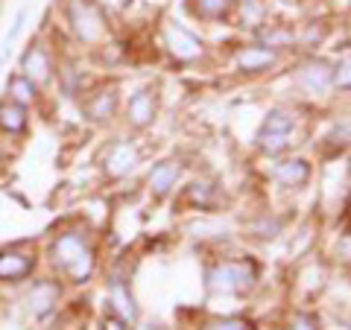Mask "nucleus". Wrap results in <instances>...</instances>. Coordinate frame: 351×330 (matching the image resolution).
<instances>
[{
	"instance_id": "obj_1",
	"label": "nucleus",
	"mask_w": 351,
	"mask_h": 330,
	"mask_svg": "<svg viewBox=\"0 0 351 330\" xmlns=\"http://www.w3.org/2000/svg\"><path fill=\"white\" fill-rule=\"evenodd\" d=\"M255 278H258V269H255V263H249V260H226L205 272L208 290L223 292V295L246 292L252 283H255Z\"/></svg>"
},
{
	"instance_id": "obj_2",
	"label": "nucleus",
	"mask_w": 351,
	"mask_h": 330,
	"mask_svg": "<svg viewBox=\"0 0 351 330\" xmlns=\"http://www.w3.org/2000/svg\"><path fill=\"white\" fill-rule=\"evenodd\" d=\"M68 21H71V27L73 32L80 36L85 44H97L103 38V15L97 12V9L88 3V0H71V6H68Z\"/></svg>"
},
{
	"instance_id": "obj_3",
	"label": "nucleus",
	"mask_w": 351,
	"mask_h": 330,
	"mask_svg": "<svg viewBox=\"0 0 351 330\" xmlns=\"http://www.w3.org/2000/svg\"><path fill=\"white\" fill-rule=\"evenodd\" d=\"M164 44H167L170 56L179 62H193L202 56V41L199 36H193L188 27L182 24H167L164 27Z\"/></svg>"
},
{
	"instance_id": "obj_4",
	"label": "nucleus",
	"mask_w": 351,
	"mask_h": 330,
	"mask_svg": "<svg viewBox=\"0 0 351 330\" xmlns=\"http://www.w3.org/2000/svg\"><path fill=\"white\" fill-rule=\"evenodd\" d=\"M331 64L322 62V59H316V62H307L304 68L295 73V85L302 88V91L307 94H322L331 88Z\"/></svg>"
},
{
	"instance_id": "obj_5",
	"label": "nucleus",
	"mask_w": 351,
	"mask_h": 330,
	"mask_svg": "<svg viewBox=\"0 0 351 330\" xmlns=\"http://www.w3.org/2000/svg\"><path fill=\"white\" fill-rule=\"evenodd\" d=\"M88 243H85V237L82 234H76V231H68V234H62L56 243H53V257H56V266L59 269H68L73 266L80 257L88 255Z\"/></svg>"
},
{
	"instance_id": "obj_6",
	"label": "nucleus",
	"mask_w": 351,
	"mask_h": 330,
	"mask_svg": "<svg viewBox=\"0 0 351 330\" xmlns=\"http://www.w3.org/2000/svg\"><path fill=\"white\" fill-rule=\"evenodd\" d=\"M138 164V149L129 144V140H117V144L108 149L106 155V175H112V179H120V175H129L132 170H135Z\"/></svg>"
},
{
	"instance_id": "obj_7",
	"label": "nucleus",
	"mask_w": 351,
	"mask_h": 330,
	"mask_svg": "<svg viewBox=\"0 0 351 330\" xmlns=\"http://www.w3.org/2000/svg\"><path fill=\"white\" fill-rule=\"evenodd\" d=\"M21 71H24V76L29 82H47L50 76H53V64H50V56H47V50L38 47V44H32V47L24 53V59H21Z\"/></svg>"
},
{
	"instance_id": "obj_8",
	"label": "nucleus",
	"mask_w": 351,
	"mask_h": 330,
	"mask_svg": "<svg viewBox=\"0 0 351 330\" xmlns=\"http://www.w3.org/2000/svg\"><path fill=\"white\" fill-rule=\"evenodd\" d=\"M32 257L27 255V251H3L0 255V281H21V278H27V275L32 272Z\"/></svg>"
},
{
	"instance_id": "obj_9",
	"label": "nucleus",
	"mask_w": 351,
	"mask_h": 330,
	"mask_svg": "<svg viewBox=\"0 0 351 330\" xmlns=\"http://www.w3.org/2000/svg\"><path fill=\"white\" fill-rule=\"evenodd\" d=\"M108 301H112L114 313L123 318V322H135L138 318V307H135V299H132L129 287L120 278H114L112 283H108Z\"/></svg>"
},
{
	"instance_id": "obj_10",
	"label": "nucleus",
	"mask_w": 351,
	"mask_h": 330,
	"mask_svg": "<svg viewBox=\"0 0 351 330\" xmlns=\"http://www.w3.org/2000/svg\"><path fill=\"white\" fill-rule=\"evenodd\" d=\"M152 117H156V97L149 91H138L129 100V123L135 129H144L152 123Z\"/></svg>"
},
{
	"instance_id": "obj_11",
	"label": "nucleus",
	"mask_w": 351,
	"mask_h": 330,
	"mask_svg": "<svg viewBox=\"0 0 351 330\" xmlns=\"http://www.w3.org/2000/svg\"><path fill=\"white\" fill-rule=\"evenodd\" d=\"M59 301V287L53 281H38L29 292V310L32 316H47Z\"/></svg>"
},
{
	"instance_id": "obj_12",
	"label": "nucleus",
	"mask_w": 351,
	"mask_h": 330,
	"mask_svg": "<svg viewBox=\"0 0 351 330\" xmlns=\"http://www.w3.org/2000/svg\"><path fill=\"white\" fill-rule=\"evenodd\" d=\"M276 181L284 187H302L307 179H311V164L302 161V158H293V161H284L276 167Z\"/></svg>"
},
{
	"instance_id": "obj_13",
	"label": "nucleus",
	"mask_w": 351,
	"mask_h": 330,
	"mask_svg": "<svg viewBox=\"0 0 351 330\" xmlns=\"http://www.w3.org/2000/svg\"><path fill=\"white\" fill-rule=\"evenodd\" d=\"M237 64L249 73H258V71H267L276 64V50L272 47H246L237 53Z\"/></svg>"
},
{
	"instance_id": "obj_14",
	"label": "nucleus",
	"mask_w": 351,
	"mask_h": 330,
	"mask_svg": "<svg viewBox=\"0 0 351 330\" xmlns=\"http://www.w3.org/2000/svg\"><path fill=\"white\" fill-rule=\"evenodd\" d=\"M176 179H179V164L164 161L158 167H152V173H149V190L156 196H167L170 187L176 184Z\"/></svg>"
},
{
	"instance_id": "obj_15",
	"label": "nucleus",
	"mask_w": 351,
	"mask_h": 330,
	"mask_svg": "<svg viewBox=\"0 0 351 330\" xmlns=\"http://www.w3.org/2000/svg\"><path fill=\"white\" fill-rule=\"evenodd\" d=\"M0 129L3 131H12V135H21L27 129V108L18 105V103H3L0 105Z\"/></svg>"
},
{
	"instance_id": "obj_16",
	"label": "nucleus",
	"mask_w": 351,
	"mask_h": 330,
	"mask_svg": "<svg viewBox=\"0 0 351 330\" xmlns=\"http://www.w3.org/2000/svg\"><path fill=\"white\" fill-rule=\"evenodd\" d=\"M114 108H117V94L108 88V91H100L91 103L85 105V112H88V117H91V120L100 123V120H108V117L114 114Z\"/></svg>"
},
{
	"instance_id": "obj_17",
	"label": "nucleus",
	"mask_w": 351,
	"mask_h": 330,
	"mask_svg": "<svg viewBox=\"0 0 351 330\" xmlns=\"http://www.w3.org/2000/svg\"><path fill=\"white\" fill-rule=\"evenodd\" d=\"M6 91H9V97H12V103H18V105H27V103L36 100V82H29L24 73L9 76Z\"/></svg>"
},
{
	"instance_id": "obj_18",
	"label": "nucleus",
	"mask_w": 351,
	"mask_h": 330,
	"mask_svg": "<svg viewBox=\"0 0 351 330\" xmlns=\"http://www.w3.org/2000/svg\"><path fill=\"white\" fill-rule=\"evenodd\" d=\"M228 9H232V0H193V12L205 21L226 18Z\"/></svg>"
},
{
	"instance_id": "obj_19",
	"label": "nucleus",
	"mask_w": 351,
	"mask_h": 330,
	"mask_svg": "<svg viewBox=\"0 0 351 330\" xmlns=\"http://www.w3.org/2000/svg\"><path fill=\"white\" fill-rule=\"evenodd\" d=\"M290 144V131H258V147L267 152V155H278L281 149H287Z\"/></svg>"
},
{
	"instance_id": "obj_20",
	"label": "nucleus",
	"mask_w": 351,
	"mask_h": 330,
	"mask_svg": "<svg viewBox=\"0 0 351 330\" xmlns=\"http://www.w3.org/2000/svg\"><path fill=\"white\" fill-rule=\"evenodd\" d=\"M261 129L263 131H293V114L284 112V108H272Z\"/></svg>"
},
{
	"instance_id": "obj_21",
	"label": "nucleus",
	"mask_w": 351,
	"mask_h": 330,
	"mask_svg": "<svg viewBox=\"0 0 351 330\" xmlns=\"http://www.w3.org/2000/svg\"><path fill=\"white\" fill-rule=\"evenodd\" d=\"M64 272H68V275H71V281H76V283L88 281V278H91V272H94V255L88 251L85 257H80V260L73 263V266H68Z\"/></svg>"
},
{
	"instance_id": "obj_22",
	"label": "nucleus",
	"mask_w": 351,
	"mask_h": 330,
	"mask_svg": "<svg viewBox=\"0 0 351 330\" xmlns=\"http://www.w3.org/2000/svg\"><path fill=\"white\" fill-rule=\"evenodd\" d=\"M261 38L269 44V47H281V44H293V29H281V27H269L261 32Z\"/></svg>"
},
{
	"instance_id": "obj_23",
	"label": "nucleus",
	"mask_w": 351,
	"mask_h": 330,
	"mask_svg": "<svg viewBox=\"0 0 351 330\" xmlns=\"http://www.w3.org/2000/svg\"><path fill=\"white\" fill-rule=\"evenodd\" d=\"M188 199H191L193 205H211V199H214V187H211V184H205V181H196V184H191Z\"/></svg>"
},
{
	"instance_id": "obj_24",
	"label": "nucleus",
	"mask_w": 351,
	"mask_h": 330,
	"mask_svg": "<svg viewBox=\"0 0 351 330\" xmlns=\"http://www.w3.org/2000/svg\"><path fill=\"white\" fill-rule=\"evenodd\" d=\"M290 330H322V325H319V318L316 316H311V313H299L290 322Z\"/></svg>"
},
{
	"instance_id": "obj_25",
	"label": "nucleus",
	"mask_w": 351,
	"mask_h": 330,
	"mask_svg": "<svg viewBox=\"0 0 351 330\" xmlns=\"http://www.w3.org/2000/svg\"><path fill=\"white\" fill-rule=\"evenodd\" d=\"M205 330H246V322H240V318H223V322H211Z\"/></svg>"
},
{
	"instance_id": "obj_26",
	"label": "nucleus",
	"mask_w": 351,
	"mask_h": 330,
	"mask_svg": "<svg viewBox=\"0 0 351 330\" xmlns=\"http://www.w3.org/2000/svg\"><path fill=\"white\" fill-rule=\"evenodd\" d=\"M24 21H27V9H21L18 18H15V24H12V29L6 32V47H9V44H12V41L21 36V29H24Z\"/></svg>"
},
{
	"instance_id": "obj_27",
	"label": "nucleus",
	"mask_w": 351,
	"mask_h": 330,
	"mask_svg": "<svg viewBox=\"0 0 351 330\" xmlns=\"http://www.w3.org/2000/svg\"><path fill=\"white\" fill-rule=\"evenodd\" d=\"M278 228H281V225H278V219H263V223L255 225V231H258L261 237H276V234H278Z\"/></svg>"
},
{
	"instance_id": "obj_28",
	"label": "nucleus",
	"mask_w": 351,
	"mask_h": 330,
	"mask_svg": "<svg viewBox=\"0 0 351 330\" xmlns=\"http://www.w3.org/2000/svg\"><path fill=\"white\" fill-rule=\"evenodd\" d=\"M331 82H337V85L348 88V62H343V64H339V68L331 73Z\"/></svg>"
},
{
	"instance_id": "obj_29",
	"label": "nucleus",
	"mask_w": 351,
	"mask_h": 330,
	"mask_svg": "<svg viewBox=\"0 0 351 330\" xmlns=\"http://www.w3.org/2000/svg\"><path fill=\"white\" fill-rule=\"evenodd\" d=\"M348 251H351V240L348 234H343V243L337 246V255H343V260H348Z\"/></svg>"
},
{
	"instance_id": "obj_30",
	"label": "nucleus",
	"mask_w": 351,
	"mask_h": 330,
	"mask_svg": "<svg viewBox=\"0 0 351 330\" xmlns=\"http://www.w3.org/2000/svg\"><path fill=\"white\" fill-rule=\"evenodd\" d=\"M103 330H123V325H120L117 318H108V322L103 325Z\"/></svg>"
},
{
	"instance_id": "obj_31",
	"label": "nucleus",
	"mask_w": 351,
	"mask_h": 330,
	"mask_svg": "<svg viewBox=\"0 0 351 330\" xmlns=\"http://www.w3.org/2000/svg\"><path fill=\"white\" fill-rule=\"evenodd\" d=\"M138 330H161V327H152V325H141Z\"/></svg>"
},
{
	"instance_id": "obj_32",
	"label": "nucleus",
	"mask_w": 351,
	"mask_h": 330,
	"mask_svg": "<svg viewBox=\"0 0 351 330\" xmlns=\"http://www.w3.org/2000/svg\"><path fill=\"white\" fill-rule=\"evenodd\" d=\"M3 155H6V152H3V149H0V158H3Z\"/></svg>"
}]
</instances>
